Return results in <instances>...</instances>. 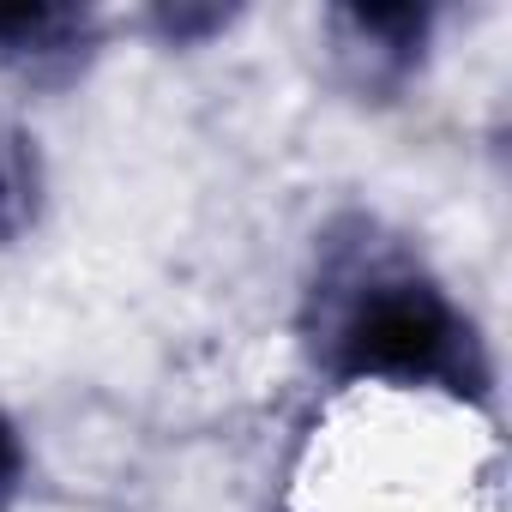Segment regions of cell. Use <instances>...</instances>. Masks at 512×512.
<instances>
[{
    "mask_svg": "<svg viewBox=\"0 0 512 512\" xmlns=\"http://www.w3.org/2000/svg\"><path fill=\"white\" fill-rule=\"evenodd\" d=\"M302 338L314 368L344 392H398L446 410H476L494 392L476 320L422 266V253L368 211L320 235Z\"/></svg>",
    "mask_w": 512,
    "mask_h": 512,
    "instance_id": "cell-1",
    "label": "cell"
},
{
    "mask_svg": "<svg viewBox=\"0 0 512 512\" xmlns=\"http://www.w3.org/2000/svg\"><path fill=\"white\" fill-rule=\"evenodd\" d=\"M434 13L428 7H332L326 13V55L344 91L362 103H392L428 55Z\"/></svg>",
    "mask_w": 512,
    "mask_h": 512,
    "instance_id": "cell-2",
    "label": "cell"
},
{
    "mask_svg": "<svg viewBox=\"0 0 512 512\" xmlns=\"http://www.w3.org/2000/svg\"><path fill=\"white\" fill-rule=\"evenodd\" d=\"M103 19L91 7H0V73L25 85H67L91 67Z\"/></svg>",
    "mask_w": 512,
    "mask_h": 512,
    "instance_id": "cell-3",
    "label": "cell"
},
{
    "mask_svg": "<svg viewBox=\"0 0 512 512\" xmlns=\"http://www.w3.org/2000/svg\"><path fill=\"white\" fill-rule=\"evenodd\" d=\"M43 193H49V175H43L37 139L19 121H0V247H13L37 229Z\"/></svg>",
    "mask_w": 512,
    "mask_h": 512,
    "instance_id": "cell-4",
    "label": "cell"
},
{
    "mask_svg": "<svg viewBox=\"0 0 512 512\" xmlns=\"http://www.w3.org/2000/svg\"><path fill=\"white\" fill-rule=\"evenodd\" d=\"M25 476H31V452H25V434L19 422L0 410V512H13L19 494H25Z\"/></svg>",
    "mask_w": 512,
    "mask_h": 512,
    "instance_id": "cell-5",
    "label": "cell"
},
{
    "mask_svg": "<svg viewBox=\"0 0 512 512\" xmlns=\"http://www.w3.org/2000/svg\"><path fill=\"white\" fill-rule=\"evenodd\" d=\"M151 25H157L169 43H199V37L223 31V25H229V13H217V7H157V13H151Z\"/></svg>",
    "mask_w": 512,
    "mask_h": 512,
    "instance_id": "cell-6",
    "label": "cell"
}]
</instances>
